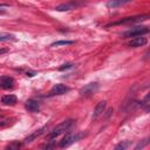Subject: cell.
Returning a JSON list of instances; mask_svg holds the SVG:
<instances>
[{"instance_id": "44dd1931", "label": "cell", "mask_w": 150, "mask_h": 150, "mask_svg": "<svg viewBox=\"0 0 150 150\" xmlns=\"http://www.w3.org/2000/svg\"><path fill=\"white\" fill-rule=\"evenodd\" d=\"M7 52H8V49H7V48H5V49H0V55H1V54H4V53H7Z\"/></svg>"}, {"instance_id": "9a60e30c", "label": "cell", "mask_w": 150, "mask_h": 150, "mask_svg": "<svg viewBox=\"0 0 150 150\" xmlns=\"http://www.w3.org/2000/svg\"><path fill=\"white\" fill-rule=\"evenodd\" d=\"M75 43V41H69V40H61V41H55L53 42L50 46L55 47V46H68V45H73Z\"/></svg>"}, {"instance_id": "7a4b0ae2", "label": "cell", "mask_w": 150, "mask_h": 150, "mask_svg": "<svg viewBox=\"0 0 150 150\" xmlns=\"http://www.w3.org/2000/svg\"><path fill=\"white\" fill-rule=\"evenodd\" d=\"M88 1L87 0H70L68 2H63L59 6H56V11L57 12H67V11H73L76 8H80L82 6H84Z\"/></svg>"}, {"instance_id": "6da1fadb", "label": "cell", "mask_w": 150, "mask_h": 150, "mask_svg": "<svg viewBox=\"0 0 150 150\" xmlns=\"http://www.w3.org/2000/svg\"><path fill=\"white\" fill-rule=\"evenodd\" d=\"M73 124H74V120H66V121H63L62 123H60L59 125H56V127L48 134V136H47L48 139H54V138H56L57 136H60L61 134L68 131Z\"/></svg>"}, {"instance_id": "3957f363", "label": "cell", "mask_w": 150, "mask_h": 150, "mask_svg": "<svg viewBox=\"0 0 150 150\" xmlns=\"http://www.w3.org/2000/svg\"><path fill=\"white\" fill-rule=\"evenodd\" d=\"M84 136H86L84 132H77V134H70V132H68V134L66 135V137L60 142L59 146H60V148L69 146L70 144H73V143H75V142L80 141V139H81L82 137H84Z\"/></svg>"}, {"instance_id": "ac0fdd59", "label": "cell", "mask_w": 150, "mask_h": 150, "mask_svg": "<svg viewBox=\"0 0 150 150\" xmlns=\"http://www.w3.org/2000/svg\"><path fill=\"white\" fill-rule=\"evenodd\" d=\"M74 64L73 63H66V64H62L60 68H59V70H66V69H69V68H71Z\"/></svg>"}, {"instance_id": "5b68a950", "label": "cell", "mask_w": 150, "mask_h": 150, "mask_svg": "<svg viewBox=\"0 0 150 150\" xmlns=\"http://www.w3.org/2000/svg\"><path fill=\"white\" fill-rule=\"evenodd\" d=\"M148 33H149L148 27H135V28H131V29L124 32L122 35H123V38H136V36H142Z\"/></svg>"}, {"instance_id": "30bf717a", "label": "cell", "mask_w": 150, "mask_h": 150, "mask_svg": "<svg viewBox=\"0 0 150 150\" xmlns=\"http://www.w3.org/2000/svg\"><path fill=\"white\" fill-rule=\"evenodd\" d=\"M148 43V39L146 38H143V36H136L129 43L128 46L129 47H132V48H137V47H142L144 45Z\"/></svg>"}, {"instance_id": "8fae6325", "label": "cell", "mask_w": 150, "mask_h": 150, "mask_svg": "<svg viewBox=\"0 0 150 150\" xmlns=\"http://www.w3.org/2000/svg\"><path fill=\"white\" fill-rule=\"evenodd\" d=\"M105 105H107V102L105 101H101L97 103V105L95 107L94 109V112H93V120H97L105 110Z\"/></svg>"}, {"instance_id": "7402d4cb", "label": "cell", "mask_w": 150, "mask_h": 150, "mask_svg": "<svg viewBox=\"0 0 150 150\" xmlns=\"http://www.w3.org/2000/svg\"><path fill=\"white\" fill-rule=\"evenodd\" d=\"M4 13H5V11L2 8H0V14H4Z\"/></svg>"}, {"instance_id": "ffe728a7", "label": "cell", "mask_w": 150, "mask_h": 150, "mask_svg": "<svg viewBox=\"0 0 150 150\" xmlns=\"http://www.w3.org/2000/svg\"><path fill=\"white\" fill-rule=\"evenodd\" d=\"M7 148H8V149H12V148H20V143H13V144L8 145Z\"/></svg>"}, {"instance_id": "277c9868", "label": "cell", "mask_w": 150, "mask_h": 150, "mask_svg": "<svg viewBox=\"0 0 150 150\" xmlns=\"http://www.w3.org/2000/svg\"><path fill=\"white\" fill-rule=\"evenodd\" d=\"M100 88V84L97 82H90L86 86H83L81 89H80V95L81 96H84V97H88V96H91L93 94H95Z\"/></svg>"}, {"instance_id": "e0dca14e", "label": "cell", "mask_w": 150, "mask_h": 150, "mask_svg": "<svg viewBox=\"0 0 150 150\" xmlns=\"http://www.w3.org/2000/svg\"><path fill=\"white\" fill-rule=\"evenodd\" d=\"M129 142H121L120 144H117L116 146H115V149H125V148H128L129 146Z\"/></svg>"}, {"instance_id": "52a82bcc", "label": "cell", "mask_w": 150, "mask_h": 150, "mask_svg": "<svg viewBox=\"0 0 150 150\" xmlns=\"http://www.w3.org/2000/svg\"><path fill=\"white\" fill-rule=\"evenodd\" d=\"M69 90H70V88H69V87H67V86H64V84H62V83H57V84H55V86H54V87L50 89V91H49L48 96L63 95V94L68 93Z\"/></svg>"}, {"instance_id": "9c48e42d", "label": "cell", "mask_w": 150, "mask_h": 150, "mask_svg": "<svg viewBox=\"0 0 150 150\" xmlns=\"http://www.w3.org/2000/svg\"><path fill=\"white\" fill-rule=\"evenodd\" d=\"M14 86V79L7 75L0 76V88L1 89H11Z\"/></svg>"}, {"instance_id": "2e32d148", "label": "cell", "mask_w": 150, "mask_h": 150, "mask_svg": "<svg viewBox=\"0 0 150 150\" xmlns=\"http://www.w3.org/2000/svg\"><path fill=\"white\" fill-rule=\"evenodd\" d=\"M9 40H14V35H12V34H0V42L1 41H9Z\"/></svg>"}, {"instance_id": "5bb4252c", "label": "cell", "mask_w": 150, "mask_h": 150, "mask_svg": "<svg viewBox=\"0 0 150 150\" xmlns=\"http://www.w3.org/2000/svg\"><path fill=\"white\" fill-rule=\"evenodd\" d=\"M131 2V0H109L107 2V7L109 8H117V7H121L125 4H129Z\"/></svg>"}, {"instance_id": "7c38bea8", "label": "cell", "mask_w": 150, "mask_h": 150, "mask_svg": "<svg viewBox=\"0 0 150 150\" xmlns=\"http://www.w3.org/2000/svg\"><path fill=\"white\" fill-rule=\"evenodd\" d=\"M47 129V125H45V127H42V128H40V129H38V130H35L33 134H30L29 136H27L25 139H23V143L25 144H27V143H30V142H33L36 137H39V136H41L42 134H43V131Z\"/></svg>"}, {"instance_id": "4fadbf2b", "label": "cell", "mask_w": 150, "mask_h": 150, "mask_svg": "<svg viewBox=\"0 0 150 150\" xmlns=\"http://www.w3.org/2000/svg\"><path fill=\"white\" fill-rule=\"evenodd\" d=\"M16 102H18V98L13 94L4 95L1 97V103H4L5 105H14V104H16Z\"/></svg>"}, {"instance_id": "8992f818", "label": "cell", "mask_w": 150, "mask_h": 150, "mask_svg": "<svg viewBox=\"0 0 150 150\" xmlns=\"http://www.w3.org/2000/svg\"><path fill=\"white\" fill-rule=\"evenodd\" d=\"M149 19V15L148 14H144V15H136V16H130V18H124L117 22H112L111 25H128V23H135V22H141V21H144Z\"/></svg>"}, {"instance_id": "ba28073f", "label": "cell", "mask_w": 150, "mask_h": 150, "mask_svg": "<svg viewBox=\"0 0 150 150\" xmlns=\"http://www.w3.org/2000/svg\"><path fill=\"white\" fill-rule=\"evenodd\" d=\"M25 108L28 111H30V112H38L40 110V102L36 101V100H34V98H29V100L26 101Z\"/></svg>"}, {"instance_id": "d6986e66", "label": "cell", "mask_w": 150, "mask_h": 150, "mask_svg": "<svg viewBox=\"0 0 150 150\" xmlns=\"http://www.w3.org/2000/svg\"><path fill=\"white\" fill-rule=\"evenodd\" d=\"M148 144V139H144V142L143 143H138L136 146H135V149H139V148H143L144 145H146Z\"/></svg>"}]
</instances>
